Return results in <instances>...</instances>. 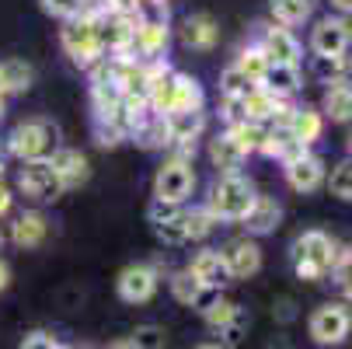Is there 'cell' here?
<instances>
[{
	"label": "cell",
	"mask_w": 352,
	"mask_h": 349,
	"mask_svg": "<svg viewBox=\"0 0 352 349\" xmlns=\"http://www.w3.org/2000/svg\"><path fill=\"white\" fill-rule=\"evenodd\" d=\"M168 39H171V32H168V21H164V18H157V21H140V28H136V35H133V49H136L146 63H154V60L164 56Z\"/></svg>",
	"instance_id": "14"
},
{
	"label": "cell",
	"mask_w": 352,
	"mask_h": 349,
	"mask_svg": "<svg viewBox=\"0 0 352 349\" xmlns=\"http://www.w3.org/2000/svg\"><path fill=\"white\" fill-rule=\"evenodd\" d=\"M269 67H272V63H269V56L262 53V45H244L241 53H237V60H234V70H237L251 87L262 84V77H265Z\"/></svg>",
	"instance_id": "25"
},
{
	"label": "cell",
	"mask_w": 352,
	"mask_h": 349,
	"mask_svg": "<svg viewBox=\"0 0 352 349\" xmlns=\"http://www.w3.org/2000/svg\"><path fill=\"white\" fill-rule=\"evenodd\" d=\"M188 273H192L199 283H203V286H217V290H223V283H230L227 266H223L220 252H213V248H203V252H199V255L192 259Z\"/></svg>",
	"instance_id": "20"
},
{
	"label": "cell",
	"mask_w": 352,
	"mask_h": 349,
	"mask_svg": "<svg viewBox=\"0 0 352 349\" xmlns=\"http://www.w3.org/2000/svg\"><path fill=\"white\" fill-rule=\"evenodd\" d=\"M258 45H262V53L269 56V63H279V67H296L300 63V42L283 25L265 28V35H262Z\"/></svg>",
	"instance_id": "12"
},
{
	"label": "cell",
	"mask_w": 352,
	"mask_h": 349,
	"mask_svg": "<svg viewBox=\"0 0 352 349\" xmlns=\"http://www.w3.org/2000/svg\"><path fill=\"white\" fill-rule=\"evenodd\" d=\"M324 112L331 116V123H352V81L349 77H338L335 84H328Z\"/></svg>",
	"instance_id": "24"
},
{
	"label": "cell",
	"mask_w": 352,
	"mask_h": 349,
	"mask_svg": "<svg viewBox=\"0 0 352 349\" xmlns=\"http://www.w3.org/2000/svg\"><path fill=\"white\" fill-rule=\"evenodd\" d=\"M49 168L56 171V178L63 182V189H74L87 178V158L80 151H74V147H56L53 158H49Z\"/></svg>",
	"instance_id": "17"
},
{
	"label": "cell",
	"mask_w": 352,
	"mask_h": 349,
	"mask_svg": "<svg viewBox=\"0 0 352 349\" xmlns=\"http://www.w3.org/2000/svg\"><path fill=\"white\" fill-rule=\"evenodd\" d=\"M60 147V129L56 123L49 119H28V123H18L8 136V151L28 165V161H49L53 151Z\"/></svg>",
	"instance_id": "2"
},
{
	"label": "cell",
	"mask_w": 352,
	"mask_h": 349,
	"mask_svg": "<svg viewBox=\"0 0 352 349\" xmlns=\"http://www.w3.org/2000/svg\"><path fill=\"white\" fill-rule=\"evenodd\" d=\"M129 342H133V349H164V342H168V335H164V328L161 325H140L133 335H126Z\"/></svg>",
	"instance_id": "33"
},
{
	"label": "cell",
	"mask_w": 352,
	"mask_h": 349,
	"mask_svg": "<svg viewBox=\"0 0 352 349\" xmlns=\"http://www.w3.org/2000/svg\"><path fill=\"white\" fill-rule=\"evenodd\" d=\"M11 286V266L4 262V259H0V293H4Z\"/></svg>",
	"instance_id": "48"
},
{
	"label": "cell",
	"mask_w": 352,
	"mask_h": 349,
	"mask_svg": "<svg viewBox=\"0 0 352 349\" xmlns=\"http://www.w3.org/2000/svg\"><path fill=\"white\" fill-rule=\"evenodd\" d=\"M182 207H175V203H161V199H154L150 203V210H146V220L150 224H161V220H168V217H175Z\"/></svg>",
	"instance_id": "44"
},
{
	"label": "cell",
	"mask_w": 352,
	"mask_h": 349,
	"mask_svg": "<svg viewBox=\"0 0 352 349\" xmlns=\"http://www.w3.org/2000/svg\"><path fill=\"white\" fill-rule=\"evenodd\" d=\"M220 259H223L230 279H248V276H255L262 269V248L251 237H234V241H227Z\"/></svg>",
	"instance_id": "10"
},
{
	"label": "cell",
	"mask_w": 352,
	"mask_h": 349,
	"mask_svg": "<svg viewBox=\"0 0 352 349\" xmlns=\"http://www.w3.org/2000/svg\"><path fill=\"white\" fill-rule=\"evenodd\" d=\"M279 220H283V207L276 203L272 195H255V203H251V210L241 217L244 231H248V234H255V237L272 234V231L279 227Z\"/></svg>",
	"instance_id": "15"
},
{
	"label": "cell",
	"mask_w": 352,
	"mask_h": 349,
	"mask_svg": "<svg viewBox=\"0 0 352 349\" xmlns=\"http://www.w3.org/2000/svg\"><path fill=\"white\" fill-rule=\"evenodd\" d=\"M42 11L60 18V21H70L84 11V0H42Z\"/></svg>",
	"instance_id": "39"
},
{
	"label": "cell",
	"mask_w": 352,
	"mask_h": 349,
	"mask_svg": "<svg viewBox=\"0 0 352 349\" xmlns=\"http://www.w3.org/2000/svg\"><path fill=\"white\" fill-rule=\"evenodd\" d=\"M349 42H352V28L345 18H321L311 32L314 56H345Z\"/></svg>",
	"instance_id": "11"
},
{
	"label": "cell",
	"mask_w": 352,
	"mask_h": 349,
	"mask_svg": "<svg viewBox=\"0 0 352 349\" xmlns=\"http://www.w3.org/2000/svg\"><path fill=\"white\" fill-rule=\"evenodd\" d=\"M311 70L321 84H335L338 77H345V56H314Z\"/></svg>",
	"instance_id": "35"
},
{
	"label": "cell",
	"mask_w": 352,
	"mask_h": 349,
	"mask_svg": "<svg viewBox=\"0 0 352 349\" xmlns=\"http://www.w3.org/2000/svg\"><path fill=\"white\" fill-rule=\"evenodd\" d=\"M251 203H255V189H251V182L241 178V175H223L210 189L206 210L220 224V220H241L251 210Z\"/></svg>",
	"instance_id": "4"
},
{
	"label": "cell",
	"mask_w": 352,
	"mask_h": 349,
	"mask_svg": "<svg viewBox=\"0 0 352 349\" xmlns=\"http://www.w3.org/2000/svg\"><path fill=\"white\" fill-rule=\"evenodd\" d=\"M195 189V175H192V165L188 161H164L154 175V199H161V203H175L182 207L185 199L192 195Z\"/></svg>",
	"instance_id": "5"
},
{
	"label": "cell",
	"mask_w": 352,
	"mask_h": 349,
	"mask_svg": "<svg viewBox=\"0 0 352 349\" xmlns=\"http://www.w3.org/2000/svg\"><path fill=\"white\" fill-rule=\"evenodd\" d=\"M102 14L105 11H80L77 18H70L60 32V42L67 49V56L91 70L105 60V45H102Z\"/></svg>",
	"instance_id": "1"
},
{
	"label": "cell",
	"mask_w": 352,
	"mask_h": 349,
	"mask_svg": "<svg viewBox=\"0 0 352 349\" xmlns=\"http://www.w3.org/2000/svg\"><path fill=\"white\" fill-rule=\"evenodd\" d=\"M182 112H203V87H199L195 77L175 70V84H171V94H168L164 116H182Z\"/></svg>",
	"instance_id": "13"
},
{
	"label": "cell",
	"mask_w": 352,
	"mask_h": 349,
	"mask_svg": "<svg viewBox=\"0 0 352 349\" xmlns=\"http://www.w3.org/2000/svg\"><path fill=\"white\" fill-rule=\"evenodd\" d=\"M195 349H227V346H195Z\"/></svg>",
	"instance_id": "55"
},
{
	"label": "cell",
	"mask_w": 352,
	"mask_h": 349,
	"mask_svg": "<svg viewBox=\"0 0 352 349\" xmlns=\"http://www.w3.org/2000/svg\"><path fill=\"white\" fill-rule=\"evenodd\" d=\"M199 286H203V283H199L188 269H182V273H175V276H171V293H175V301H178V304H185V308L192 304V297L199 293Z\"/></svg>",
	"instance_id": "36"
},
{
	"label": "cell",
	"mask_w": 352,
	"mask_h": 349,
	"mask_svg": "<svg viewBox=\"0 0 352 349\" xmlns=\"http://www.w3.org/2000/svg\"><path fill=\"white\" fill-rule=\"evenodd\" d=\"M150 227H154V234H157L164 244H185V224H182V210H178L175 217L161 220V224H150Z\"/></svg>",
	"instance_id": "37"
},
{
	"label": "cell",
	"mask_w": 352,
	"mask_h": 349,
	"mask_svg": "<svg viewBox=\"0 0 352 349\" xmlns=\"http://www.w3.org/2000/svg\"><path fill=\"white\" fill-rule=\"evenodd\" d=\"M217 35H220V28L210 14H188L185 25H182V42L188 49H213Z\"/></svg>",
	"instance_id": "21"
},
{
	"label": "cell",
	"mask_w": 352,
	"mask_h": 349,
	"mask_svg": "<svg viewBox=\"0 0 352 349\" xmlns=\"http://www.w3.org/2000/svg\"><path fill=\"white\" fill-rule=\"evenodd\" d=\"M129 136L140 143V147H146V151H161V147H168L171 143V133H168V116H161V112H154L150 109L133 129H129Z\"/></svg>",
	"instance_id": "19"
},
{
	"label": "cell",
	"mask_w": 352,
	"mask_h": 349,
	"mask_svg": "<svg viewBox=\"0 0 352 349\" xmlns=\"http://www.w3.org/2000/svg\"><path fill=\"white\" fill-rule=\"evenodd\" d=\"M11 199H14V195H11V189H8L4 182H0V217H4V213L11 210Z\"/></svg>",
	"instance_id": "47"
},
{
	"label": "cell",
	"mask_w": 352,
	"mask_h": 349,
	"mask_svg": "<svg viewBox=\"0 0 352 349\" xmlns=\"http://www.w3.org/2000/svg\"><path fill=\"white\" fill-rule=\"evenodd\" d=\"M182 224H185V241H206L217 227L213 213L206 207H192V210H182Z\"/></svg>",
	"instance_id": "29"
},
{
	"label": "cell",
	"mask_w": 352,
	"mask_h": 349,
	"mask_svg": "<svg viewBox=\"0 0 352 349\" xmlns=\"http://www.w3.org/2000/svg\"><path fill=\"white\" fill-rule=\"evenodd\" d=\"M105 349H133V342H129V339H116V342H109Z\"/></svg>",
	"instance_id": "51"
},
{
	"label": "cell",
	"mask_w": 352,
	"mask_h": 349,
	"mask_svg": "<svg viewBox=\"0 0 352 349\" xmlns=\"http://www.w3.org/2000/svg\"><path fill=\"white\" fill-rule=\"evenodd\" d=\"M18 189L28 199H38V203H56V199L67 192L63 182L56 178V171L49 168V161H28L18 171Z\"/></svg>",
	"instance_id": "7"
},
{
	"label": "cell",
	"mask_w": 352,
	"mask_h": 349,
	"mask_svg": "<svg viewBox=\"0 0 352 349\" xmlns=\"http://www.w3.org/2000/svg\"><path fill=\"white\" fill-rule=\"evenodd\" d=\"M0 74H4L8 91H28L32 81H35V70H32L25 60H8V63H0Z\"/></svg>",
	"instance_id": "31"
},
{
	"label": "cell",
	"mask_w": 352,
	"mask_h": 349,
	"mask_svg": "<svg viewBox=\"0 0 352 349\" xmlns=\"http://www.w3.org/2000/svg\"><path fill=\"white\" fill-rule=\"evenodd\" d=\"M286 126H289L293 140L304 143V147H311V143L321 140V133H324V119H321V112H314V109H293L289 119H286Z\"/></svg>",
	"instance_id": "23"
},
{
	"label": "cell",
	"mask_w": 352,
	"mask_h": 349,
	"mask_svg": "<svg viewBox=\"0 0 352 349\" xmlns=\"http://www.w3.org/2000/svg\"><path fill=\"white\" fill-rule=\"evenodd\" d=\"M349 273H352V241H345V244L335 248V262H331V276L345 279Z\"/></svg>",
	"instance_id": "42"
},
{
	"label": "cell",
	"mask_w": 352,
	"mask_h": 349,
	"mask_svg": "<svg viewBox=\"0 0 352 349\" xmlns=\"http://www.w3.org/2000/svg\"><path fill=\"white\" fill-rule=\"evenodd\" d=\"M94 136H98V147H116L126 140V129L119 123H94Z\"/></svg>",
	"instance_id": "41"
},
{
	"label": "cell",
	"mask_w": 352,
	"mask_h": 349,
	"mask_svg": "<svg viewBox=\"0 0 352 349\" xmlns=\"http://www.w3.org/2000/svg\"><path fill=\"white\" fill-rule=\"evenodd\" d=\"M335 241L324 234V231H304L293 248H289V259H293V269L300 279H324L331 273V262H335Z\"/></svg>",
	"instance_id": "3"
},
{
	"label": "cell",
	"mask_w": 352,
	"mask_h": 349,
	"mask_svg": "<svg viewBox=\"0 0 352 349\" xmlns=\"http://www.w3.org/2000/svg\"><path fill=\"white\" fill-rule=\"evenodd\" d=\"M248 91H251V84H248V81L234 70V63H230V67L220 74V94H223V98H244Z\"/></svg>",
	"instance_id": "38"
},
{
	"label": "cell",
	"mask_w": 352,
	"mask_h": 349,
	"mask_svg": "<svg viewBox=\"0 0 352 349\" xmlns=\"http://www.w3.org/2000/svg\"><path fill=\"white\" fill-rule=\"evenodd\" d=\"M21 349H56V339L49 335V332H28Z\"/></svg>",
	"instance_id": "45"
},
{
	"label": "cell",
	"mask_w": 352,
	"mask_h": 349,
	"mask_svg": "<svg viewBox=\"0 0 352 349\" xmlns=\"http://www.w3.org/2000/svg\"><path fill=\"white\" fill-rule=\"evenodd\" d=\"M49 237V220L42 213H21L14 224H11V241L18 248H38L42 241Z\"/></svg>",
	"instance_id": "22"
},
{
	"label": "cell",
	"mask_w": 352,
	"mask_h": 349,
	"mask_svg": "<svg viewBox=\"0 0 352 349\" xmlns=\"http://www.w3.org/2000/svg\"><path fill=\"white\" fill-rule=\"evenodd\" d=\"M223 301V290H217V286H199V293L192 297V311H199V315H206V311H213L217 304Z\"/></svg>",
	"instance_id": "40"
},
{
	"label": "cell",
	"mask_w": 352,
	"mask_h": 349,
	"mask_svg": "<svg viewBox=\"0 0 352 349\" xmlns=\"http://www.w3.org/2000/svg\"><path fill=\"white\" fill-rule=\"evenodd\" d=\"M206 126V116L203 112H182V116H168V133H171V143H195L199 133Z\"/></svg>",
	"instance_id": "27"
},
{
	"label": "cell",
	"mask_w": 352,
	"mask_h": 349,
	"mask_svg": "<svg viewBox=\"0 0 352 349\" xmlns=\"http://www.w3.org/2000/svg\"><path fill=\"white\" fill-rule=\"evenodd\" d=\"M0 244H4V234H0Z\"/></svg>",
	"instance_id": "57"
},
{
	"label": "cell",
	"mask_w": 352,
	"mask_h": 349,
	"mask_svg": "<svg viewBox=\"0 0 352 349\" xmlns=\"http://www.w3.org/2000/svg\"><path fill=\"white\" fill-rule=\"evenodd\" d=\"M258 87H265L276 98H289L293 91H300V67H279V63H272L265 70V77H262Z\"/></svg>",
	"instance_id": "26"
},
{
	"label": "cell",
	"mask_w": 352,
	"mask_h": 349,
	"mask_svg": "<svg viewBox=\"0 0 352 349\" xmlns=\"http://www.w3.org/2000/svg\"><path fill=\"white\" fill-rule=\"evenodd\" d=\"M8 94V84H4V74H0V98H4Z\"/></svg>",
	"instance_id": "53"
},
{
	"label": "cell",
	"mask_w": 352,
	"mask_h": 349,
	"mask_svg": "<svg viewBox=\"0 0 352 349\" xmlns=\"http://www.w3.org/2000/svg\"><path fill=\"white\" fill-rule=\"evenodd\" d=\"M0 171H4V161H0Z\"/></svg>",
	"instance_id": "58"
},
{
	"label": "cell",
	"mask_w": 352,
	"mask_h": 349,
	"mask_svg": "<svg viewBox=\"0 0 352 349\" xmlns=\"http://www.w3.org/2000/svg\"><path fill=\"white\" fill-rule=\"evenodd\" d=\"M227 133H230V136L241 143V151H244V154H255V151H262L269 126H262V123H251V119H241V123H234Z\"/></svg>",
	"instance_id": "30"
},
{
	"label": "cell",
	"mask_w": 352,
	"mask_h": 349,
	"mask_svg": "<svg viewBox=\"0 0 352 349\" xmlns=\"http://www.w3.org/2000/svg\"><path fill=\"white\" fill-rule=\"evenodd\" d=\"M56 349H63V346H56Z\"/></svg>",
	"instance_id": "59"
},
{
	"label": "cell",
	"mask_w": 352,
	"mask_h": 349,
	"mask_svg": "<svg viewBox=\"0 0 352 349\" xmlns=\"http://www.w3.org/2000/svg\"><path fill=\"white\" fill-rule=\"evenodd\" d=\"M210 161H213V168H217L220 178H223V175H237V171L244 168L248 154L241 151V143H237L230 133H220V136L210 140Z\"/></svg>",
	"instance_id": "18"
},
{
	"label": "cell",
	"mask_w": 352,
	"mask_h": 349,
	"mask_svg": "<svg viewBox=\"0 0 352 349\" xmlns=\"http://www.w3.org/2000/svg\"><path fill=\"white\" fill-rule=\"evenodd\" d=\"M223 119L230 126L244 119V98H223Z\"/></svg>",
	"instance_id": "46"
},
{
	"label": "cell",
	"mask_w": 352,
	"mask_h": 349,
	"mask_svg": "<svg viewBox=\"0 0 352 349\" xmlns=\"http://www.w3.org/2000/svg\"><path fill=\"white\" fill-rule=\"evenodd\" d=\"M286 168V182L296 189V192H314L321 182H324V161L318 158V154H300L296 161H289V165H283Z\"/></svg>",
	"instance_id": "16"
},
{
	"label": "cell",
	"mask_w": 352,
	"mask_h": 349,
	"mask_svg": "<svg viewBox=\"0 0 352 349\" xmlns=\"http://www.w3.org/2000/svg\"><path fill=\"white\" fill-rule=\"evenodd\" d=\"M328 189H331V195L342 199V203H352V158H345L342 165L331 168V175H328Z\"/></svg>",
	"instance_id": "32"
},
{
	"label": "cell",
	"mask_w": 352,
	"mask_h": 349,
	"mask_svg": "<svg viewBox=\"0 0 352 349\" xmlns=\"http://www.w3.org/2000/svg\"><path fill=\"white\" fill-rule=\"evenodd\" d=\"M318 0H272V18L283 25V28H293V25H304L311 18Z\"/></svg>",
	"instance_id": "28"
},
{
	"label": "cell",
	"mask_w": 352,
	"mask_h": 349,
	"mask_svg": "<svg viewBox=\"0 0 352 349\" xmlns=\"http://www.w3.org/2000/svg\"><path fill=\"white\" fill-rule=\"evenodd\" d=\"M307 332H311V339H314L318 346H338V342H345L349 332H352V315H349L345 304H321V308L311 315Z\"/></svg>",
	"instance_id": "6"
},
{
	"label": "cell",
	"mask_w": 352,
	"mask_h": 349,
	"mask_svg": "<svg viewBox=\"0 0 352 349\" xmlns=\"http://www.w3.org/2000/svg\"><path fill=\"white\" fill-rule=\"evenodd\" d=\"M345 151H349V158H352V129H349V136H345Z\"/></svg>",
	"instance_id": "52"
},
{
	"label": "cell",
	"mask_w": 352,
	"mask_h": 349,
	"mask_svg": "<svg viewBox=\"0 0 352 349\" xmlns=\"http://www.w3.org/2000/svg\"><path fill=\"white\" fill-rule=\"evenodd\" d=\"M0 119H4V98H0Z\"/></svg>",
	"instance_id": "56"
},
{
	"label": "cell",
	"mask_w": 352,
	"mask_h": 349,
	"mask_svg": "<svg viewBox=\"0 0 352 349\" xmlns=\"http://www.w3.org/2000/svg\"><path fill=\"white\" fill-rule=\"evenodd\" d=\"M342 283V297H345V304H352V273L345 276V279H338Z\"/></svg>",
	"instance_id": "49"
},
{
	"label": "cell",
	"mask_w": 352,
	"mask_h": 349,
	"mask_svg": "<svg viewBox=\"0 0 352 349\" xmlns=\"http://www.w3.org/2000/svg\"><path fill=\"white\" fill-rule=\"evenodd\" d=\"M244 328H248V315H244V311H241V315H237V318H234V325H230V328H223V332H220V339H223V342H220V346H227V349H230V346H237V342H241V339H244Z\"/></svg>",
	"instance_id": "43"
},
{
	"label": "cell",
	"mask_w": 352,
	"mask_h": 349,
	"mask_svg": "<svg viewBox=\"0 0 352 349\" xmlns=\"http://www.w3.org/2000/svg\"><path fill=\"white\" fill-rule=\"evenodd\" d=\"M331 4H335L342 14H352V0H331Z\"/></svg>",
	"instance_id": "50"
},
{
	"label": "cell",
	"mask_w": 352,
	"mask_h": 349,
	"mask_svg": "<svg viewBox=\"0 0 352 349\" xmlns=\"http://www.w3.org/2000/svg\"><path fill=\"white\" fill-rule=\"evenodd\" d=\"M116 290H119V297H122L126 304H146L150 297L157 293V269L154 266H143V262L126 266L119 273V279H116Z\"/></svg>",
	"instance_id": "9"
},
{
	"label": "cell",
	"mask_w": 352,
	"mask_h": 349,
	"mask_svg": "<svg viewBox=\"0 0 352 349\" xmlns=\"http://www.w3.org/2000/svg\"><path fill=\"white\" fill-rule=\"evenodd\" d=\"M140 21H143L140 11H105L102 14V45H105V53L129 56Z\"/></svg>",
	"instance_id": "8"
},
{
	"label": "cell",
	"mask_w": 352,
	"mask_h": 349,
	"mask_svg": "<svg viewBox=\"0 0 352 349\" xmlns=\"http://www.w3.org/2000/svg\"><path fill=\"white\" fill-rule=\"evenodd\" d=\"M129 4H136V8H143V4H150V0H129ZM154 4H157V0H154Z\"/></svg>",
	"instance_id": "54"
},
{
	"label": "cell",
	"mask_w": 352,
	"mask_h": 349,
	"mask_svg": "<svg viewBox=\"0 0 352 349\" xmlns=\"http://www.w3.org/2000/svg\"><path fill=\"white\" fill-rule=\"evenodd\" d=\"M241 311H244V308H237L234 301H227V297H223V301H220L213 311H206L203 318H206V325H210L213 332H223V328H230V325H234V318H237Z\"/></svg>",
	"instance_id": "34"
}]
</instances>
